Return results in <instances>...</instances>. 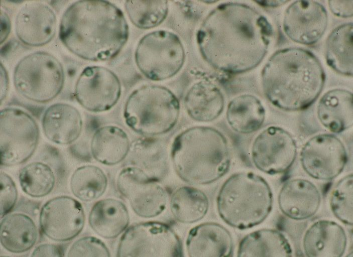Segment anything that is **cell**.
<instances>
[{
	"mask_svg": "<svg viewBox=\"0 0 353 257\" xmlns=\"http://www.w3.org/2000/svg\"><path fill=\"white\" fill-rule=\"evenodd\" d=\"M273 27L266 17L244 3L227 2L203 20L196 41L204 60L214 69L231 74L257 67L267 54Z\"/></svg>",
	"mask_w": 353,
	"mask_h": 257,
	"instance_id": "obj_1",
	"label": "cell"
},
{
	"mask_svg": "<svg viewBox=\"0 0 353 257\" xmlns=\"http://www.w3.org/2000/svg\"><path fill=\"white\" fill-rule=\"evenodd\" d=\"M129 29L120 9L107 1H76L64 12L59 37L79 57L92 61L109 60L126 44Z\"/></svg>",
	"mask_w": 353,
	"mask_h": 257,
	"instance_id": "obj_2",
	"label": "cell"
},
{
	"mask_svg": "<svg viewBox=\"0 0 353 257\" xmlns=\"http://www.w3.org/2000/svg\"><path fill=\"white\" fill-rule=\"evenodd\" d=\"M325 74L318 58L299 47L276 51L261 72V82L267 99L286 111H299L312 105L321 94Z\"/></svg>",
	"mask_w": 353,
	"mask_h": 257,
	"instance_id": "obj_3",
	"label": "cell"
},
{
	"mask_svg": "<svg viewBox=\"0 0 353 257\" xmlns=\"http://www.w3.org/2000/svg\"><path fill=\"white\" fill-rule=\"evenodd\" d=\"M171 160L177 175L193 185L212 184L229 171L231 160L226 137L209 126H194L178 134L170 151Z\"/></svg>",
	"mask_w": 353,
	"mask_h": 257,
	"instance_id": "obj_4",
	"label": "cell"
},
{
	"mask_svg": "<svg viewBox=\"0 0 353 257\" xmlns=\"http://www.w3.org/2000/svg\"><path fill=\"white\" fill-rule=\"evenodd\" d=\"M216 203L224 222L246 229L268 217L273 208V194L264 177L251 171H241L232 174L222 183Z\"/></svg>",
	"mask_w": 353,
	"mask_h": 257,
	"instance_id": "obj_5",
	"label": "cell"
},
{
	"mask_svg": "<svg viewBox=\"0 0 353 257\" xmlns=\"http://www.w3.org/2000/svg\"><path fill=\"white\" fill-rule=\"evenodd\" d=\"M180 103L168 88L158 85H145L128 97L124 109L127 125L146 137L165 134L176 125Z\"/></svg>",
	"mask_w": 353,
	"mask_h": 257,
	"instance_id": "obj_6",
	"label": "cell"
},
{
	"mask_svg": "<svg viewBox=\"0 0 353 257\" xmlns=\"http://www.w3.org/2000/svg\"><path fill=\"white\" fill-rule=\"evenodd\" d=\"M64 71L60 61L51 53L38 51L21 59L15 66L13 81L25 98L45 103L55 98L64 83Z\"/></svg>",
	"mask_w": 353,
	"mask_h": 257,
	"instance_id": "obj_7",
	"label": "cell"
},
{
	"mask_svg": "<svg viewBox=\"0 0 353 257\" xmlns=\"http://www.w3.org/2000/svg\"><path fill=\"white\" fill-rule=\"evenodd\" d=\"M140 72L152 81L170 78L182 68L185 52L179 37L166 30H157L144 35L135 52Z\"/></svg>",
	"mask_w": 353,
	"mask_h": 257,
	"instance_id": "obj_8",
	"label": "cell"
},
{
	"mask_svg": "<svg viewBox=\"0 0 353 257\" xmlns=\"http://www.w3.org/2000/svg\"><path fill=\"white\" fill-rule=\"evenodd\" d=\"M116 257H183L182 242L166 223L140 222L131 225L123 233Z\"/></svg>",
	"mask_w": 353,
	"mask_h": 257,
	"instance_id": "obj_9",
	"label": "cell"
},
{
	"mask_svg": "<svg viewBox=\"0 0 353 257\" xmlns=\"http://www.w3.org/2000/svg\"><path fill=\"white\" fill-rule=\"evenodd\" d=\"M39 138V126L28 113L14 107L1 110V166H14L26 162L35 153Z\"/></svg>",
	"mask_w": 353,
	"mask_h": 257,
	"instance_id": "obj_10",
	"label": "cell"
},
{
	"mask_svg": "<svg viewBox=\"0 0 353 257\" xmlns=\"http://www.w3.org/2000/svg\"><path fill=\"white\" fill-rule=\"evenodd\" d=\"M116 185L134 212L141 217H155L166 207L168 195L165 189L139 168H123L117 176Z\"/></svg>",
	"mask_w": 353,
	"mask_h": 257,
	"instance_id": "obj_11",
	"label": "cell"
},
{
	"mask_svg": "<svg viewBox=\"0 0 353 257\" xmlns=\"http://www.w3.org/2000/svg\"><path fill=\"white\" fill-rule=\"evenodd\" d=\"M348 160L346 148L336 136L323 133L310 138L300 152L304 171L311 178L329 181L344 170Z\"/></svg>",
	"mask_w": 353,
	"mask_h": 257,
	"instance_id": "obj_12",
	"label": "cell"
},
{
	"mask_svg": "<svg viewBox=\"0 0 353 257\" xmlns=\"http://www.w3.org/2000/svg\"><path fill=\"white\" fill-rule=\"evenodd\" d=\"M297 155L296 142L282 127L270 125L255 138L251 147V158L255 167L269 175L288 171Z\"/></svg>",
	"mask_w": 353,
	"mask_h": 257,
	"instance_id": "obj_13",
	"label": "cell"
},
{
	"mask_svg": "<svg viewBox=\"0 0 353 257\" xmlns=\"http://www.w3.org/2000/svg\"><path fill=\"white\" fill-rule=\"evenodd\" d=\"M121 82L111 70L101 66L85 67L75 85L77 102L85 109L100 112L107 111L117 102L121 95Z\"/></svg>",
	"mask_w": 353,
	"mask_h": 257,
	"instance_id": "obj_14",
	"label": "cell"
},
{
	"mask_svg": "<svg viewBox=\"0 0 353 257\" xmlns=\"http://www.w3.org/2000/svg\"><path fill=\"white\" fill-rule=\"evenodd\" d=\"M85 220L79 201L68 196H59L47 201L42 207L39 224L42 232L51 240L67 241L83 230Z\"/></svg>",
	"mask_w": 353,
	"mask_h": 257,
	"instance_id": "obj_15",
	"label": "cell"
},
{
	"mask_svg": "<svg viewBox=\"0 0 353 257\" xmlns=\"http://www.w3.org/2000/svg\"><path fill=\"white\" fill-rule=\"evenodd\" d=\"M327 12L324 7L315 1H296L286 9L283 28L292 41L311 45L323 35L328 24Z\"/></svg>",
	"mask_w": 353,
	"mask_h": 257,
	"instance_id": "obj_16",
	"label": "cell"
},
{
	"mask_svg": "<svg viewBox=\"0 0 353 257\" xmlns=\"http://www.w3.org/2000/svg\"><path fill=\"white\" fill-rule=\"evenodd\" d=\"M56 15L47 4L31 1L25 4L15 19V31L19 40L31 46H41L50 42L57 29Z\"/></svg>",
	"mask_w": 353,
	"mask_h": 257,
	"instance_id": "obj_17",
	"label": "cell"
},
{
	"mask_svg": "<svg viewBox=\"0 0 353 257\" xmlns=\"http://www.w3.org/2000/svg\"><path fill=\"white\" fill-rule=\"evenodd\" d=\"M321 201L320 192L309 180L293 178L282 185L278 196L281 211L295 220H303L313 216L317 212Z\"/></svg>",
	"mask_w": 353,
	"mask_h": 257,
	"instance_id": "obj_18",
	"label": "cell"
},
{
	"mask_svg": "<svg viewBox=\"0 0 353 257\" xmlns=\"http://www.w3.org/2000/svg\"><path fill=\"white\" fill-rule=\"evenodd\" d=\"M186 246L189 257H233L234 244L230 232L221 224L207 222L190 229Z\"/></svg>",
	"mask_w": 353,
	"mask_h": 257,
	"instance_id": "obj_19",
	"label": "cell"
},
{
	"mask_svg": "<svg viewBox=\"0 0 353 257\" xmlns=\"http://www.w3.org/2000/svg\"><path fill=\"white\" fill-rule=\"evenodd\" d=\"M347 245L344 228L337 222L319 220L305 231L303 248L306 257H342Z\"/></svg>",
	"mask_w": 353,
	"mask_h": 257,
	"instance_id": "obj_20",
	"label": "cell"
},
{
	"mask_svg": "<svg viewBox=\"0 0 353 257\" xmlns=\"http://www.w3.org/2000/svg\"><path fill=\"white\" fill-rule=\"evenodd\" d=\"M42 125L44 134L49 140L59 145H68L80 136L83 122L76 108L66 103L59 102L46 109Z\"/></svg>",
	"mask_w": 353,
	"mask_h": 257,
	"instance_id": "obj_21",
	"label": "cell"
},
{
	"mask_svg": "<svg viewBox=\"0 0 353 257\" xmlns=\"http://www.w3.org/2000/svg\"><path fill=\"white\" fill-rule=\"evenodd\" d=\"M317 116L321 124L334 134H339L353 125V96L345 89L335 88L319 99Z\"/></svg>",
	"mask_w": 353,
	"mask_h": 257,
	"instance_id": "obj_22",
	"label": "cell"
},
{
	"mask_svg": "<svg viewBox=\"0 0 353 257\" xmlns=\"http://www.w3.org/2000/svg\"><path fill=\"white\" fill-rule=\"evenodd\" d=\"M185 110L193 120L209 122L222 113L224 99L219 88L209 80L196 82L188 89L184 99Z\"/></svg>",
	"mask_w": 353,
	"mask_h": 257,
	"instance_id": "obj_23",
	"label": "cell"
},
{
	"mask_svg": "<svg viewBox=\"0 0 353 257\" xmlns=\"http://www.w3.org/2000/svg\"><path fill=\"white\" fill-rule=\"evenodd\" d=\"M88 223L98 235L105 239H113L127 229L129 213L121 201L111 198L102 199L92 207Z\"/></svg>",
	"mask_w": 353,
	"mask_h": 257,
	"instance_id": "obj_24",
	"label": "cell"
},
{
	"mask_svg": "<svg viewBox=\"0 0 353 257\" xmlns=\"http://www.w3.org/2000/svg\"><path fill=\"white\" fill-rule=\"evenodd\" d=\"M128 155L133 166L140 168L157 182L167 174L168 152L162 141L153 137L137 139L131 144Z\"/></svg>",
	"mask_w": 353,
	"mask_h": 257,
	"instance_id": "obj_25",
	"label": "cell"
},
{
	"mask_svg": "<svg viewBox=\"0 0 353 257\" xmlns=\"http://www.w3.org/2000/svg\"><path fill=\"white\" fill-rule=\"evenodd\" d=\"M237 257H293V251L282 232L275 229L263 228L241 239Z\"/></svg>",
	"mask_w": 353,
	"mask_h": 257,
	"instance_id": "obj_26",
	"label": "cell"
},
{
	"mask_svg": "<svg viewBox=\"0 0 353 257\" xmlns=\"http://www.w3.org/2000/svg\"><path fill=\"white\" fill-rule=\"evenodd\" d=\"M226 118L230 128L244 135L253 133L264 123L266 110L261 100L251 94L238 95L230 101Z\"/></svg>",
	"mask_w": 353,
	"mask_h": 257,
	"instance_id": "obj_27",
	"label": "cell"
},
{
	"mask_svg": "<svg viewBox=\"0 0 353 257\" xmlns=\"http://www.w3.org/2000/svg\"><path fill=\"white\" fill-rule=\"evenodd\" d=\"M130 141L126 133L114 125H105L97 129L90 143L93 158L108 166L116 165L128 155Z\"/></svg>",
	"mask_w": 353,
	"mask_h": 257,
	"instance_id": "obj_28",
	"label": "cell"
},
{
	"mask_svg": "<svg viewBox=\"0 0 353 257\" xmlns=\"http://www.w3.org/2000/svg\"><path fill=\"white\" fill-rule=\"evenodd\" d=\"M2 219L0 239L4 248L12 253H21L33 247L38 238V231L31 217L16 213Z\"/></svg>",
	"mask_w": 353,
	"mask_h": 257,
	"instance_id": "obj_29",
	"label": "cell"
},
{
	"mask_svg": "<svg viewBox=\"0 0 353 257\" xmlns=\"http://www.w3.org/2000/svg\"><path fill=\"white\" fill-rule=\"evenodd\" d=\"M352 36V23H345L332 30L325 42L327 65L335 72L348 76L353 74Z\"/></svg>",
	"mask_w": 353,
	"mask_h": 257,
	"instance_id": "obj_30",
	"label": "cell"
},
{
	"mask_svg": "<svg viewBox=\"0 0 353 257\" xmlns=\"http://www.w3.org/2000/svg\"><path fill=\"white\" fill-rule=\"evenodd\" d=\"M169 203L174 218L185 224L201 220L206 215L209 206L206 194L201 190L189 186H181L175 190Z\"/></svg>",
	"mask_w": 353,
	"mask_h": 257,
	"instance_id": "obj_31",
	"label": "cell"
},
{
	"mask_svg": "<svg viewBox=\"0 0 353 257\" xmlns=\"http://www.w3.org/2000/svg\"><path fill=\"white\" fill-rule=\"evenodd\" d=\"M107 184V178L102 170L92 165L77 168L72 173L70 181L73 195L85 202L100 197L105 192Z\"/></svg>",
	"mask_w": 353,
	"mask_h": 257,
	"instance_id": "obj_32",
	"label": "cell"
},
{
	"mask_svg": "<svg viewBox=\"0 0 353 257\" xmlns=\"http://www.w3.org/2000/svg\"><path fill=\"white\" fill-rule=\"evenodd\" d=\"M20 185L23 192L34 198L48 195L56 182L54 173L47 164L34 162L23 167L19 175Z\"/></svg>",
	"mask_w": 353,
	"mask_h": 257,
	"instance_id": "obj_33",
	"label": "cell"
},
{
	"mask_svg": "<svg viewBox=\"0 0 353 257\" xmlns=\"http://www.w3.org/2000/svg\"><path fill=\"white\" fill-rule=\"evenodd\" d=\"M125 7L131 22L141 29L160 25L168 13L167 1H127Z\"/></svg>",
	"mask_w": 353,
	"mask_h": 257,
	"instance_id": "obj_34",
	"label": "cell"
},
{
	"mask_svg": "<svg viewBox=\"0 0 353 257\" xmlns=\"http://www.w3.org/2000/svg\"><path fill=\"white\" fill-rule=\"evenodd\" d=\"M333 215L343 223L353 224V175L341 178L334 186L329 198Z\"/></svg>",
	"mask_w": 353,
	"mask_h": 257,
	"instance_id": "obj_35",
	"label": "cell"
},
{
	"mask_svg": "<svg viewBox=\"0 0 353 257\" xmlns=\"http://www.w3.org/2000/svg\"><path fill=\"white\" fill-rule=\"evenodd\" d=\"M66 257H111L108 248L100 239L87 236L79 238L70 246Z\"/></svg>",
	"mask_w": 353,
	"mask_h": 257,
	"instance_id": "obj_36",
	"label": "cell"
},
{
	"mask_svg": "<svg viewBox=\"0 0 353 257\" xmlns=\"http://www.w3.org/2000/svg\"><path fill=\"white\" fill-rule=\"evenodd\" d=\"M0 216L3 218L15 207L18 198V191L11 177L3 171L0 174Z\"/></svg>",
	"mask_w": 353,
	"mask_h": 257,
	"instance_id": "obj_37",
	"label": "cell"
},
{
	"mask_svg": "<svg viewBox=\"0 0 353 257\" xmlns=\"http://www.w3.org/2000/svg\"><path fill=\"white\" fill-rule=\"evenodd\" d=\"M64 249L62 246L53 243H42L37 246L30 257H64Z\"/></svg>",
	"mask_w": 353,
	"mask_h": 257,
	"instance_id": "obj_38",
	"label": "cell"
},
{
	"mask_svg": "<svg viewBox=\"0 0 353 257\" xmlns=\"http://www.w3.org/2000/svg\"><path fill=\"white\" fill-rule=\"evenodd\" d=\"M331 13L341 18H349L353 15V1H328Z\"/></svg>",
	"mask_w": 353,
	"mask_h": 257,
	"instance_id": "obj_39",
	"label": "cell"
},
{
	"mask_svg": "<svg viewBox=\"0 0 353 257\" xmlns=\"http://www.w3.org/2000/svg\"><path fill=\"white\" fill-rule=\"evenodd\" d=\"M11 30V21L8 14L2 11L1 12V38L2 43L8 36Z\"/></svg>",
	"mask_w": 353,
	"mask_h": 257,
	"instance_id": "obj_40",
	"label": "cell"
},
{
	"mask_svg": "<svg viewBox=\"0 0 353 257\" xmlns=\"http://www.w3.org/2000/svg\"><path fill=\"white\" fill-rule=\"evenodd\" d=\"M286 1H257L255 2L265 7H278L288 2Z\"/></svg>",
	"mask_w": 353,
	"mask_h": 257,
	"instance_id": "obj_41",
	"label": "cell"
},
{
	"mask_svg": "<svg viewBox=\"0 0 353 257\" xmlns=\"http://www.w3.org/2000/svg\"><path fill=\"white\" fill-rule=\"evenodd\" d=\"M346 257H352V252L348 254Z\"/></svg>",
	"mask_w": 353,
	"mask_h": 257,
	"instance_id": "obj_42",
	"label": "cell"
},
{
	"mask_svg": "<svg viewBox=\"0 0 353 257\" xmlns=\"http://www.w3.org/2000/svg\"><path fill=\"white\" fill-rule=\"evenodd\" d=\"M1 257H10V256H1Z\"/></svg>",
	"mask_w": 353,
	"mask_h": 257,
	"instance_id": "obj_43",
	"label": "cell"
}]
</instances>
